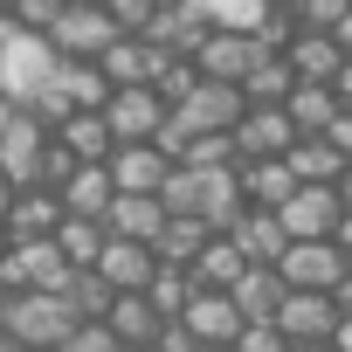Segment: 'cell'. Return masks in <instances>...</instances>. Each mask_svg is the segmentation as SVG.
Here are the masks:
<instances>
[{"label":"cell","instance_id":"6da1fadb","mask_svg":"<svg viewBox=\"0 0 352 352\" xmlns=\"http://www.w3.org/2000/svg\"><path fill=\"white\" fill-rule=\"evenodd\" d=\"M159 201H166V214H194L208 228H235V214L249 208L242 201V166H173Z\"/></svg>","mask_w":352,"mask_h":352},{"label":"cell","instance_id":"7a4b0ae2","mask_svg":"<svg viewBox=\"0 0 352 352\" xmlns=\"http://www.w3.org/2000/svg\"><path fill=\"white\" fill-rule=\"evenodd\" d=\"M56 76H63V49L49 35H35V28H21L8 49H0V97L21 104V111H42Z\"/></svg>","mask_w":352,"mask_h":352},{"label":"cell","instance_id":"3957f363","mask_svg":"<svg viewBox=\"0 0 352 352\" xmlns=\"http://www.w3.org/2000/svg\"><path fill=\"white\" fill-rule=\"evenodd\" d=\"M76 324H83V311L69 304V290H14L8 311H0V331L14 345H35V352H56Z\"/></svg>","mask_w":352,"mask_h":352},{"label":"cell","instance_id":"277c9868","mask_svg":"<svg viewBox=\"0 0 352 352\" xmlns=\"http://www.w3.org/2000/svg\"><path fill=\"white\" fill-rule=\"evenodd\" d=\"M242 111H249L242 83H214V76H194L180 97L166 104L173 131H187V138H201V131H235V124H242Z\"/></svg>","mask_w":352,"mask_h":352},{"label":"cell","instance_id":"5b68a950","mask_svg":"<svg viewBox=\"0 0 352 352\" xmlns=\"http://www.w3.org/2000/svg\"><path fill=\"white\" fill-rule=\"evenodd\" d=\"M76 263L63 256L56 235H28V242H8V256H0V283L8 290H69Z\"/></svg>","mask_w":352,"mask_h":352},{"label":"cell","instance_id":"8992f818","mask_svg":"<svg viewBox=\"0 0 352 352\" xmlns=\"http://www.w3.org/2000/svg\"><path fill=\"white\" fill-rule=\"evenodd\" d=\"M276 221H283L290 242H324V235H338V221H345V194H338L331 180H297L290 201L276 208Z\"/></svg>","mask_w":352,"mask_h":352},{"label":"cell","instance_id":"52a82bcc","mask_svg":"<svg viewBox=\"0 0 352 352\" xmlns=\"http://www.w3.org/2000/svg\"><path fill=\"white\" fill-rule=\"evenodd\" d=\"M118 35L124 28L111 21V8H90V0H69V8L56 14V28H49V42L63 49V63H97Z\"/></svg>","mask_w":352,"mask_h":352},{"label":"cell","instance_id":"ba28073f","mask_svg":"<svg viewBox=\"0 0 352 352\" xmlns=\"http://www.w3.org/2000/svg\"><path fill=\"white\" fill-rule=\"evenodd\" d=\"M276 276H283L290 290H338V283L352 276V256L338 249V235H324V242H290V249L276 256Z\"/></svg>","mask_w":352,"mask_h":352},{"label":"cell","instance_id":"9c48e42d","mask_svg":"<svg viewBox=\"0 0 352 352\" xmlns=\"http://www.w3.org/2000/svg\"><path fill=\"white\" fill-rule=\"evenodd\" d=\"M256 56H270V42L256 28H208V42L194 49V69L214 76V83H242L256 69Z\"/></svg>","mask_w":352,"mask_h":352},{"label":"cell","instance_id":"30bf717a","mask_svg":"<svg viewBox=\"0 0 352 352\" xmlns=\"http://www.w3.org/2000/svg\"><path fill=\"white\" fill-rule=\"evenodd\" d=\"M338 318L345 311H338L331 290H283V304H276V324H283L290 345H331Z\"/></svg>","mask_w":352,"mask_h":352},{"label":"cell","instance_id":"8fae6325","mask_svg":"<svg viewBox=\"0 0 352 352\" xmlns=\"http://www.w3.org/2000/svg\"><path fill=\"white\" fill-rule=\"evenodd\" d=\"M104 118H111V138H118V145H131V138H159V124H166V97H159L152 83H111Z\"/></svg>","mask_w":352,"mask_h":352},{"label":"cell","instance_id":"7c38bea8","mask_svg":"<svg viewBox=\"0 0 352 352\" xmlns=\"http://www.w3.org/2000/svg\"><path fill=\"white\" fill-rule=\"evenodd\" d=\"M104 166H111V187H118V194H159L166 173L180 166V159H166L152 138H131V145H111Z\"/></svg>","mask_w":352,"mask_h":352},{"label":"cell","instance_id":"4fadbf2b","mask_svg":"<svg viewBox=\"0 0 352 352\" xmlns=\"http://www.w3.org/2000/svg\"><path fill=\"white\" fill-rule=\"evenodd\" d=\"M111 290H145L152 276H159V249L152 242H131V235H104V249H97V263H90Z\"/></svg>","mask_w":352,"mask_h":352},{"label":"cell","instance_id":"5bb4252c","mask_svg":"<svg viewBox=\"0 0 352 352\" xmlns=\"http://www.w3.org/2000/svg\"><path fill=\"white\" fill-rule=\"evenodd\" d=\"M235 145H242V159H283L297 145V124H290L283 104H249L242 124H235Z\"/></svg>","mask_w":352,"mask_h":352},{"label":"cell","instance_id":"9a60e30c","mask_svg":"<svg viewBox=\"0 0 352 352\" xmlns=\"http://www.w3.org/2000/svg\"><path fill=\"white\" fill-rule=\"evenodd\" d=\"M180 324H187L201 345H235V331H242L249 318L235 311V297H228V290H194V297H187V311H180Z\"/></svg>","mask_w":352,"mask_h":352},{"label":"cell","instance_id":"2e32d148","mask_svg":"<svg viewBox=\"0 0 352 352\" xmlns=\"http://www.w3.org/2000/svg\"><path fill=\"white\" fill-rule=\"evenodd\" d=\"M283 63L297 69V83H331V76L345 69V49L331 42V28H297V35L283 42Z\"/></svg>","mask_w":352,"mask_h":352},{"label":"cell","instance_id":"e0dca14e","mask_svg":"<svg viewBox=\"0 0 352 352\" xmlns=\"http://www.w3.org/2000/svg\"><path fill=\"white\" fill-rule=\"evenodd\" d=\"M145 42H152L159 56H194V49L208 42V21L187 8V0H166V8L145 21Z\"/></svg>","mask_w":352,"mask_h":352},{"label":"cell","instance_id":"ac0fdd59","mask_svg":"<svg viewBox=\"0 0 352 352\" xmlns=\"http://www.w3.org/2000/svg\"><path fill=\"white\" fill-rule=\"evenodd\" d=\"M8 235L14 242H28V235H56V221H63V194L56 187H14V201H8Z\"/></svg>","mask_w":352,"mask_h":352},{"label":"cell","instance_id":"d6986e66","mask_svg":"<svg viewBox=\"0 0 352 352\" xmlns=\"http://www.w3.org/2000/svg\"><path fill=\"white\" fill-rule=\"evenodd\" d=\"M104 324H111V338H118V345H152V338H159V324H166V311H159L145 290H118V297H111V311H104Z\"/></svg>","mask_w":352,"mask_h":352},{"label":"cell","instance_id":"ffe728a7","mask_svg":"<svg viewBox=\"0 0 352 352\" xmlns=\"http://www.w3.org/2000/svg\"><path fill=\"white\" fill-rule=\"evenodd\" d=\"M104 228H111V235H131V242H159V228H166V201H159V194H111Z\"/></svg>","mask_w":352,"mask_h":352},{"label":"cell","instance_id":"44dd1931","mask_svg":"<svg viewBox=\"0 0 352 352\" xmlns=\"http://www.w3.org/2000/svg\"><path fill=\"white\" fill-rule=\"evenodd\" d=\"M242 270H249V256L235 249V235H228V228H214V235L201 242V256L187 263V276H194V290H228V283H235Z\"/></svg>","mask_w":352,"mask_h":352},{"label":"cell","instance_id":"7402d4cb","mask_svg":"<svg viewBox=\"0 0 352 352\" xmlns=\"http://www.w3.org/2000/svg\"><path fill=\"white\" fill-rule=\"evenodd\" d=\"M228 235H235V249H242L249 263H276V256L290 249V235H283V221H276V208H242Z\"/></svg>","mask_w":352,"mask_h":352},{"label":"cell","instance_id":"603a6c76","mask_svg":"<svg viewBox=\"0 0 352 352\" xmlns=\"http://www.w3.org/2000/svg\"><path fill=\"white\" fill-rule=\"evenodd\" d=\"M56 194H63V214H97V221H104V208H111L118 187H111V166H104V159H83Z\"/></svg>","mask_w":352,"mask_h":352},{"label":"cell","instance_id":"cb8c5ba5","mask_svg":"<svg viewBox=\"0 0 352 352\" xmlns=\"http://www.w3.org/2000/svg\"><path fill=\"white\" fill-rule=\"evenodd\" d=\"M283 111H290L297 138H318V131H331V118H338L345 104H338V90H331V83H290Z\"/></svg>","mask_w":352,"mask_h":352},{"label":"cell","instance_id":"d4e9b609","mask_svg":"<svg viewBox=\"0 0 352 352\" xmlns=\"http://www.w3.org/2000/svg\"><path fill=\"white\" fill-rule=\"evenodd\" d=\"M283 276H276V263H249L235 283H228V297H235V311L242 318H276V304H283Z\"/></svg>","mask_w":352,"mask_h":352},{"label":"cell","instance_id":"484cf974","mask_svg":"<svg viewBox=\"0 0 352 352\" xmlns=\"http://www.w3.org/2000/svg\"><path fill=\"white\" fill-rule=\"evenodd\" d=\"M290 187H297L290 159H242V201L249 208H283Z\"/></svg>","mask_w":352,"mask_h":352},{"label":"cell","instance_id":"4316f807","mask_svg":"<svg viewBox=\"0 0 352 352\" xmlns=\"http://www.w3.org/2000/svg\"><path fill=\"white\" fill-rule=\"evenodd\" d=\"M97 69H104L111 83H152V69H159V49H152L145 35H118V42L97 56Z\"/></svg>","mask_w":352,"mask_h":352},{"label":"cell","instance_id":"83f0119b","mask_svg":"<svg viewBox=\"0 0 352 352\" xmlns=\"http://www.w3.org/2000/svg\"><path fill=\"white\" fill-rule=\"evenodd\" d=\"M56 97H63V111H104V104H111V76H104L97 63H63Z\"/></svg>","mask_w":352,"mask_h":352},{"label":"cell","instance_id":"f1b7e54d","mask_svg":"<svg viewBox=\"0 0 352 352\" xmlns=\"http://www.w3.org/2000/svg\"><path fill=\"white\" fill-rule=\"evenodd\" d=\"M56 138H63V145H69L76 159H111V145H118V138H111V118H104V111H69V118L56 124Z\"/></svg>","mask_w":352,"mask_h":352},{"label":"cell","instance_id":"f546056e","mask_svg":"<svg viewBox=\"0 0 352 352\" xmlns=\"http://www.w3.org/2000/svg\"><path fill=\"white\" fill-rule=\"evenodd\" d=\"M283 159H290V173H297V180H331V187H338V173L352 166V159H345V152H338L324 131H318V138H297Z\"/></svg>","mask_w":352,"mask_h":352},{"label":"cell","instance_id":"4dcf8cb0","mask_svg":"<svg viewBox=\"0 0 352 352\" xmlns=\"http://www.w3.org/2000/svg\"><path fill=\"white\" fill-rule=\"evenodd\" d=\"M290 83H297V69L283 63V49H270V56H256V69L242 76V97H249V104H283Z\"/></svg>","mask_w":352,"mask_h":352},{"label":"cell","instance_id":"1f68e13d","mask_svg":"<svg viewBox=\"0 0 352 352\" xmlns=\"http://www.w3.org/2000/svg\"><path fill=\"white\" fill-rule=\"evenodd\" d=\"M104 235H111V228H104L97 214H63V221H56V242H63V256H69L76 270H90V263H97Z\"/></svg>","mask_w":352,"mask_h":352},{"label":"cell","instance_id":"d6a6232c","mask_svg":"<svg viewBox=\"0 0 352 352\" xmlns=\"http://www.w3.org/2000/svg\"><path fill=\"white\" fill-rule=\"evenodd\" d=\"M187 8H194L208 28H263L270 0H187Z\"/></svg>","mask_w":352,"mask_h":352},{"label":"cell","instance_id":"836d02e7","mask_svg":"<svg viewBox=\"0 0 352 352\" xmlns=\"http://www.w3.org/2000/svg\"><path fill=\"white\" fill-rule=\"evenodd\" d=\"M145 297H152L166 318H180V311H187V297H194V276H187V263H159V276L145 283Z\"/></svg>","mask_w":352,"mask_h":352},{"label":"cell","instance_id":"e575fe53","mask_svg":"<svg viewBox=\"0 0 352 352\" xmlns=\"http://www.w3.org/2000/svg\"><path fill=\"white\" fill-rule=\"evenodd\" d=\"M111 297H118V290H111L97 270H76V276H69V304H76L83 318H104V311H111Z\"/></svg>","mask_w":352,"mask_h":352},{"label":"cell","instance_id":"d590c367","mask_svg":"<svg viewBox=\"0 0 352 352\" xmlns=\"http://www.w3.org/2000/svg\"><path fill=\"white\" fill-rule=\"evenodd\" d=\"M235 352H290V338H283L276 318H249V324L235 331Z\"/></svg>","mask_w":352,"mask_h":352},{"label":"cell","instance_id":"8d00e7d4","mask_svg":"<svg viewBox=\"0 0 352 352\" xmlns=\"http://www.w3.org/2000/svg\"><path fill=\"white\" fill-rule=\"evenodd\" d=\"M56 352H118V338H111V324H104V318H83Z\"/></svg>","mask_w":352,"mask_h":352},{"label":"cell","instance_id":"74e56055","mask_svg":"<svg viewBox=\"0 0 352 352\" xmlns=\"http://www.w3.org/2000/svg\"><path fill=\"white\" fill-rule=\"evenodd\" d=\"M345 8H352V0H290V21L297 28H338Z\"/></svg>","mask_w":352,"mask_h":352},{"label":"cell","instance_id":"f35d334b","mask_svg":"<svg viewBox=\"0 0 352 352\" xmlns=\"http://www.w3.org/2000/svg\"><path fill=\"white\" fill-rule=\"evenodd\" d=\"M104 8H111V21H118L124 35H145V21L166 8V0H104Z\"/></svg>","mask_w":352,"mask_h":352},{"label":"cell","instance_id":"ab89813d","mask_svg":"<svg viewBox=\"0 0 352 352\" xmlns=\"http://www.w3.org/2000/svg\"><path fill=\"white\" fill-rule=\"evenodd\" d=\"M63 8H69V0H14V8H8V14H14L21 28H35V35H49Z\"/></svg>","mask_w":352,"mask_h":352},{"label":"cell","instance_id":"60d3db41","mask_svg":"<svg viewBox=\"0 0 352 352\" xmlns=\"http://www.w3.org/2000/svg\"><path fill=\"white\" fill-rule=\"evenodd\" d=\"M152 352H201V338H194L180 318H166V324H159V338H152Z\"/></svg>","mask_w":352,"mask_h":352},{"label":"cell","instance_id":"b9f144b4","mask_svg":"<svg viewBox=\"0 0 352 352\" xmlns=\"http://www.w3.org/2000/svg\"><path fill=\"white\" fill-rule=\"evenodd\" d=\"M324 138H331V145H338V152H345V159H352V104H345V111H338V118H331V131H324Z\"/></svg>","mask_w":352,"mask_h":352},{"label":"cell","instance_id":"7bdbcfd3","mask_svg":"<svg viewBox=\"0 0 352 352\" xmlns=\"http://www.w3.org/2000/svg\"><path fill=\"white\" fill-rule=\"evenodd\" d=\"M331 42H338V49H345V63H352V8L338 14V28H331Z\"/></svg>","mask_w":352,"mask_h":352},{"label":"cell","instance_id":"ee69618b","mask_svg":"<svg viewBox=\"0 0 352 352\" xmlns=\"http://www.w3.org/2000/svg\"><path fill=\"white\" fill-rule=\"evenodd\" d=\"M338 249L352 256V208H345V221H338Z\"/></svg>","mask_w":352,"mask_h":352},{"label":"cell","instance_id":"f6af8a7d","mask_svg":"<svg viewBox=\"0 0 352 352\" xmlns=\"http://www.w3.org/2000/svg\"><path fill=\"white\" fill-rule=\"evenodd\" d=\"M8 201H14V180H8V173H0V214H8Z\"/></svg>","mask_w":352,"mask_h":352},{"label":"cell","instance_id":"bcb514c9","mask_svg":"<svg viewBox=\"0 0 352 352\" xmlns=\"http://www.w3.org/2000/svg\"><path fill=\"white\" fill-rule=\"evenodd\" d=\"M338 194H345V208H352V166H345V173H338Z\"/></svg>","mask_w":352,"mask_h":352},{"label":"cell","instance_id":"7dc6e473","mask_svg":"<svg viewBox=\"0 0 352 352\" xmlns=\"http://www.w3.org/2000/svg\"><path fill=\"white\" fill-rule=\"evenodd\" d=\"M290 352H338V345H290Z\"/></svg>","mask_w":352,"mask_h":352},{"label":"cell","instance_id":"c3c4849f","mask_svg":"<svg viewBox=\"0 0 352 352\" xmlns=\"http://www.w3.org/2000/svg\"><path fill=\"white\" fill-rule=\"evenodd\" d=\"M8 242H14V235H8V221H0V256H8Z\"/></svg>","mask_w":352,"mask_h":352},{"label":"cell","instance_id":"681fc988","mask_svg":"<svg viewBox=\"0 0 352 352\" xmlns=\"http://www.w3.org/2000/svg\"><path fill=\"white\" fill-rule=\"evenodd\" d=\"M8 118H14V104H8V97H0V124H8Z\"/></svg>","mask_w":352,"mask_h":352},{"label":"cell","instance_id":"f907efd6","mask_svg":"<svg viewBox=\"0 0 352 352\" xmlns=\"http://www.w3.org/2000/svg\"><path fill=\"white\" fill-rule=\"evenodd\" d=\"M8 297H14V290H8V283H0V311H8Z\"/></svg>","mask_w":352,"mask_h":352},{"label":"cell","instance_id":"816d5d0a","mask_svg":"<svg viewBox=\"0 0 352 352\" xmlns=\"http://www.w3.org/2000/svg\"><path fill=\"white\" fill-rule=\"evenodd\" d=\"M0 352H14V338H8V331H0Z\"/></svg>","mask_w":352,"mask_h":352},{"label":"cell","instance_id":"f5cc1de1","mask_svg":"<svg viewBox=\"0 0 352 352\" xmlns=\"http://www.w3.org/2000/svg\"><path fill=\"white\" fill-rule=\"evenodd\" d=\"M118 352H152V345H118Z\"/></svg>","mask_w":352,"mask_h":352},{"label":"cell","instance_id":"db71d44e","mask_svg":"<svg viewBox=\"0 0 352 352\" xmlns=\"http://www.w3.org/2000/svg\"><path fill=\"white\" fill-rule=\"evenodd\" d=\"M201 352H235V345H201Z\"/></svg>","mask_w":352,"mask_h":352},{"label":"cell","instance_id":"11a10c76","mask_svg":"<svg viewBox=\"0 0 352 352\" xmlns=\"http://www.w3.org/2000/svg\"><path fill=\"white\" fill-rule=\"evenodd\" d=\"M270 8H290V0H270Z\"/></svg>","mask_w":352,"mask_h":352},{"label":"cell","instance_id":"9f6ffc18","mask_svg":"<svg viewBox=\"0 0 352 352\" xmlns=\"http://www.w3.org/2000/svg\"><path fill=\"white\" fill-rule=\"evenodd\" d=\"M0 8H14V0H0Z\"/></svg>","mask_w":352,"mask_h":352},{"label":"cell","instance_id":"6f0895ef","mask_svg":"<svg viewBox=\"0 0 352 352\" xmlns=\"http://www.w3.org/2000/svg\"><path fill=\"white\" fill-rule=\"evenodd\" d=\"M90 8H104V0H90Z\"/></svg>","mask_w":352,"mask_h":352}]
</instances>
